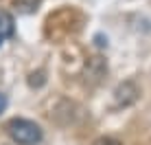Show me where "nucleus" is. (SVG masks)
<instances>
[{"mask_svg": "<svg viewBox=\"0 0 151 145\" xmlns=\"http://www.w3.org/2000/svg\"><path fill=\"white\" fill-rule=\"evenodd\" d=\"M4 108H7V95H2V92H0V115L4 112Z\"/></svg>", "mask_w": 151, "mask_h": 145, "instance_id": "nucleus-7", "label": "nucleus"}, {"mask_svg": "<svg viewBox=\"0 0 151 145\" xmlns=\"http://www.w3.org/2000/svg\"><path fill=\"white\" fill-rule=\"evenodd\" d=\"M13 15L9 13V11H4V9H0V44L2 42H7L9 38L13 35Z\"/></svg>", "mask_w": 151, "mask_h": 145, "instance_id": "nucleus-4", "label": "nucleus"}, {"mask_svg": "<svg viewBox=\"0 0 151 145\" xmlns=\"http://www.w3.org/2000/svg\"><path fill=\"white\" fill-rule=\"evenodd\" d=\"M94 145H123V143L114 141V138H99V141H94Z\"/></svg>", "mask_w": 151, "mask_h": 145, "instance_id": "nucleus-6", "label": "nucleus"}, {"mask_svg": "<svg viewBox=\"0 0 151 145\" xmlns=\"http://www.w3.org/2000/svg\"><path fill=\"white\" fill-rule=\"evenodd\" d=\"M7 134L18 145H37L42 141V128L29 119H11L7 123Z\"/></svg>", "mask_w": 151, "mask_h": 145, "instance_id": "nucleus-2", "label": "nucleus"}, {"mask_svg": "<svg viewBox=\"0 0 151 145\" xmlns=\"http://www.w3.org/2000/svg\"><path fill=\"white\" fill-rule=\"evenodd\" d=\"M138 97V88L132 84V81H125L123 86L116 88V103L118 106H129V103H134Z\"/></svg>", "mask_w": 151, "mask_h": 145, "instance_id": "nucleus-3", "label": "nucleus"}, {"mask_svg": "<svg viewBox=\"0 0 151 145\" xmlns=\"http://www.w3.org/2000/svg\"><path fill=\"white\" fill-rule=\"evenodd\" d=\"M42 0H13V7L18 13H35L40 9Z\"/></svg>", "mask_w": 151, "mask_h": 145, "instance_id": "nucleus-5", "label": "nucleus"}, {"mask_svg": "<svg viewBox=\"0 0 151 145\" xmlns=\"http://www.w3.org/2000/svg\"><path fill=\"white\" fill-rule=\"evenodd\" d=\"M81 24H83V15L77 11V9H70V7H64L59 11L50 13L46 18V27H44V33L48 40H66L70 35L79 33L81 31Z\"/></svg>", "mask_w": 151, "mask_h": 145, "instance_id": "nucleus-1", "label": "nucleus"}]
</instances>
